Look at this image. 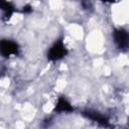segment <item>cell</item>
Returning <instances> with one entry per match:
<instances>
[{"label": "cell", "instance_id": "6da1fadb", "mask_svg": "<svg viewBox=\"0 0 129 129\" xmlns=\"http://www.w3.org/2000/svg\"><path fill=\"white\" fill-rule=\"evenodd\" d=\"M67 54H68V48L66 47L63 41L61 39H58L49 48L47 52V58L50 61H56L64 57Z\"/></svg>", "mask_w": 129, "mask_h": 129}, {"label": "cell", "instance_id": "7a4b0ae2", "mask_svg": "<svg viewBox=\"0 0 129 129\" xmlns=\"http://www.w3.org/2000/svg\"><path fill=\"white\" fill-rule=\"evenodd\" d=\"M19 46L11 39H1L0 40V53L4 57H9L10 55L18 54Z\"/></svg>", "mask_w": 129, "mask_h": 129}, {"label": "cell", "instance_id": "277c9868", "mask_svg": "<svg viewBox=\"0 0 129 129\" xmlns=\"http://www.w3.org/2000/svg\"><path fill=\"white\" fill-rule=\"evenodd\" d=\"M54 110L56 112L62 113V112H72L74 111V107L71 105V103L64 98V97H59L56 104H55V108Z\"/></svg>", "mask_w": 129, "mask_h": 129}, {"label": "cell", "instance_id": "ba28073f", "mask_svg": "<svg viewBox=\"0 0 129 129\" xmlns=\"http://www.w3.org/2000/svg\"><path fill=\"white\" fill-rule=\"evenodd\" d=\"M103 2H106V3H112V2H114V1H116V0H102Z\"/></svg>", "mask_w": 129, "mask_h": 129}, {"label": "cell", "instance_id": "8992f818", "mask_svg": "<svg viewBox=\"0 0 129 129\" xmlns=\"http://www.w3.org/2000/svg\"><path fill=\"white\" fill-rule=\"evenodd\" d=\"M85 115L88 118H90V119H92V120H94L98 123H101V124H104V125L107 123V119L104 116L97 113V112H88V113H85Z\"/></svg>", "mask_w": 129, "mask_h": 129}, {"label": "cell", "instance_id": "5b68a950", "mask_svg": "<svg viewBox=\"0 0 129 129\" xmlns=\"http://www.w3.org/2000/svg\"><path fill=\"white\" fill-rule=\"evenodd\" d=\"M0 9L4 12L6 19H9L12 16V14L15 12L14 6L7 0H0Z\"/></svg>", "mask_w": 129, "mask_h": 129}, {"label": "cell", "instance_id": "52a82bcc", "mask_svg": "<svg viewBox=\"0 0 129 129\" xmlns=\"http://www.w3.org/2000/svg\"><path fill=\"white\" fill-rule=\"evenodd\" d=\"M24 13H29V12H31L32 11V8L29 6V5H27V6H25V7H23V10H22Z\"/></svg>", "mask_w": 129, "mask_h": 129}, {"label": "cell", "instance_id": "3957f363", "mask_svg": "<svg viewBox=\"0 0 129 129\" xmlns=\"http://www.w3.org/2000/svg\"><path fill=\"white\" fill-rule=\"evenodd\" d=\"M114 40L119 49H126L128 47V32L123 28H118L114 31Z\"/></svg>", "mask_w": 129, "mask_h": 129}]
</instances>
